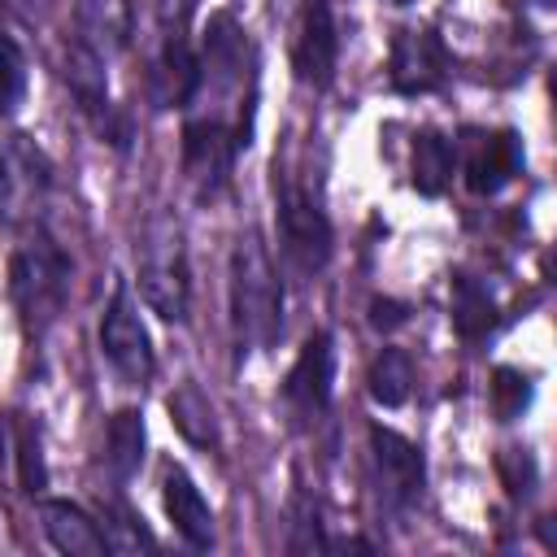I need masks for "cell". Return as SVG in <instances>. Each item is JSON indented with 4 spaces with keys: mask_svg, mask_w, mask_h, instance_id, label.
I'll list each match as a JSON object with an SVG mask.
<instances>
[{
    "mask_svg": "<svg viewBox=\"0 0 557 557\" xmlns=\"http://www.w3.org/2000/svg\"><path fill=\"white\" fill-rule=\"evenodd\" d=\"M200 87L183 113L226 126L239 148H252L261 100V52L231 9H213L200 30Z\"/></svg>",
    "mask_w": 557,
    "mask_h": 557,
    "instance_id": "cell-1",
    "label": "cell"
},
{
    "mask_svg": "<svg viewBox=\"0 0 557 557\" xmlns=\"http://www.w3.org/2000/svg\"><path fill=\"white\" fill-rule=\"evenodd\" d=\"M226 309H231V344L244 361L248 352H274L287 331V287L261 239L248 226L226 261Z\"/></svg>",
    "mask_w": 557,
    "mask_h": 557,
    "instance_id": "cell-2",
    "label": "cell"
},
{
    "mask_svg": "<svg viewBox=\"0 0 557 557\" xmlns=\"http://www.w3.org/2000/svg\"><path fill=\"white\" fill-rule=\"evenodd\" d=\"M70 287H74V257L44 222H35L9 257V300L30 344L48 339V331L61 322L70 305Z\"/></svg>",
    "mask_w": 557,
    "mask_h": 557,
    "instance_id": "cell-3",
    "label": "cell"
},
{
    "mask_svg": "<svg viewBox=\"0 0 557 557\" xmlns=\"http://www.w3.org/2000/svg\"><path fill=\"white\" fill-rule=\"evenodd\" d=\"M274 231H278V252L296 278H313L331 265L335 257V226L322 205V196L292 170V161L274 157Z\"/></svg>",
    "mask_w": 557,
    "mask_h": 557,
    "instance_id": "cell-4",
    "label": "cell"
},
{
    "mask_svg": "<svg viewBox=\"0 0 557 557\" xmlns=\"http://www.w3.org/2000/svg\"><path fill=\"white\" fill-rule=\"evenodd\" d=\"M135 287L139 300L161 318L183 326L191 313V261H187V235L183 222L161 209L148 218L139 244H135Z\"/></svg>",
    "mask_w": 557,
    "mask_h": 557,
    "instance_id": "cell-5",
    "label": "cell"
},
{
    "mask_svg": "<svg viewBox=\"0 0 557 557\" xmlns=\"http://www.w3.org/2000/svg\"><path fill=\"white\" fill-rule=\"evenodd\" d=\"M52 157L26 131L0 135V231H30L52 191Z\"/></svg>",
    "mask_w": 557,
    "mask_h": 557,
    "instance_id": "cell-6",
    "label": "cell"
},
{
    "mask_svg": "<svg viewBox=\"0 0 557 557\" xmlns=\"http://www.w3.org/2000/svg\"><path fill=\"white\" fill-rule=\"evenodd\" d=\"M283 413L296 431H318L335 409V335L326 326L309 331L278 387Z\"/></svg>",
    "mask_w": 557,
    "mask_h": 557,
    "instance_id": "cell-7",
    "label": "cell"
},
{
    "mask_svg": "<svg viewBox=\"0 0 557 557\" xmlns=\"http://www.w3.org/2000/svg\"><path fill=\"white\" fill-rule=\"evenodd\" d=\"M61 83L74 96V109L83 113V122L91 126V135L100 144H109L113 152H131L135 139V122L122 104H113L109 96V61H100L96 52H87L78 39L65 44L61 52Z\"/></svg>",
    "mask_w": 557,
    "mask_h": 557,
    "instance_id": "cell-8",
    "label": "cell"
},
{
    "mask_svg": "<svg viewBox=\"0 0 557 557\" xmlns=\"http://www.w3.org/2000/svg\"><path fill=\"white\" fill-rule=\"evenodd\" d=\"M370 470H374V496H379V509L392 518V522H405L422 509V496H426V457L422 448L400 435L396 426H383V422H370Z\"/></svg>",
    "mask_w": 557,
    "mask_h": 557,
    "instance_id": "cell-9",
    "label": "cell"
},
{
    "mask_svg": "<svg viewBox=\"0 0 557 557\" xmlns=\"http://www.w3.org/2000/svg\"><path fill=\"white\" fill-rule=\"evenodd\" d=\"M96 339H100V357L109 361V370L126 387H144L157 374V348H152V335L139 318V300L131 296L126 278L113 283L109 305H104L100 326H96Z\"/></svg>",
    "mask_w": 557,
    "mask_h": 557,
    "instance_id": "cell-10",
    "label": "cell"
},
{
    "mask_svg": "<svg viewBox=\"0 0 557 557\" xmlns=\"http://www.w3.org/2000/svg\"><path fill=\"white\" fill-rule=\"evenodd\" d=\"M457 161L466 191L487 200L527 170V148L513 126H466L457 139Z\"/></svg>",
    "mask_w": 557,
    "mask_h": 557,
    "instance_id": "cell-11",
    "label": "cell"
},
{
    "mask_svg": "<svg viewBox=\"0 0 557 557\" xmlns=\"http://www.w3.org/2000/svg\"><path fill=\"white\" fill-rule=\"evenodd\" d=\"M178 157H183V178L196 191V200H218L231 187V174H235V161L244 157V148L226 126L183 113Z\"/></svg>",
    "mask_w": 557,
    "mask_h": 557,
    "instance_id": "cell-12",
    "label": "cell"
},
{
    "mask_svg": "<svg viewBox=\"0 0 557 557\" xmlns=\"http://www.w3.org/2000/svg\"><path fill=\"white\" fill-rule=\"evenodd\" d=\"M453 52L435 26H396L387 44V83L396 96H431L448 83Z\"/></svg>",
    "mask_w": 557,
    "mask_h": 557,
    "instance_id": "cell-13",
    "label": "cell"
},
{
    "mask_svg": "<svg viewBox=\"0 0 557 557\" xmlns=\"http://www.w3.org/2000/svg\"><path fill=\"white\" fill-rule=\"evenodd\" d=\"M292 74L309 91H331L339 74V22L331 0H300L292 26Z\"/></svg>",
    "mask_w": 557,
    "mask_h": 557,
    "instance_id": "cell-14",
    "label": "cell"
},
{
    "mask_svg": "<svg viewBox=\"0 0 557 557\" xmlns=\"http://www.w3.org/2000/svg\"><path fill=\"white\" fill-rule=\"evenodd\" d=\"M200 87V48L183 26L165 30L148 70H144V96L157 113H183Z\"/></svg>",
    "mask_w": 557,
    "mask_h": 557,
    "instance_id": "cell-15",
    "label": "cell"
},
{
    "mask_svg": "<svg viewBox=\"0 0 557 557\" xmlns=\"http://www.w3.org/2000/svg\"><path fill=\"white\" fill-rule=\"evenodd\" d=\"M161 505H165L170 527L178 531V540H183L191 553H209V548L218 544L213 509H209L205 492L196 487V479H191L178 461H165V466H161Z\"/></svg>",
    "mask_w": 557,
    "mask_h": 557,
    "instance_id": "cell-16",
    "label": "cell"
},
{
    "mask_svg": "<svg viewBox=\"0 0 557 557\" xmlns=\"http://www.w3.org/2000/svg\"><path fill=\"white\" fill-rule=\"evenodd\" d=\"M74 39L100 61L135 44V0H74Z\"/></svg>",
    "mask_w": 557,
    "mask_h": 557,
    "instance_id": "cell-17",
    "label": "cell"
},
{
    "mask_svg": "<svg viewBox=\"0 0 557 557\" xmlns=\"http://www.w3.org/2000/svg\"><path fill=\"white\" fill-rule=\"evenodd\" d=\"M39 527L44 540L65 557H104L109 540L100 531V518L87 513L78 500L65 496H39Z\"/></svg>",
    "mask_w": 557,
    "mask_h": 557,
    "instance_id": "cell-18",
    "label": "cell"
},
{
    "mask_svg": "<svg viewBox=\"0 0 557 557\" xmlns=\"http://www.w3.org/2000/svg\"><path fill=\"white\" fill-rule=\"evenodd\" d=\"M448 322H453L457 339L483 344V339H492L500 331L505 318H500V305H496L492 287L479 274L453 270V278H448Z\"/></svg>",
    "mask_w": 557,
    "mask_h": 557,
    "instance_id": "cell-19",
    "label": "cell"
},
{
    "mask_svg": "<svg viewBox=\"0 0 557 557\" xmlns=\"http://www.w3.org/2000/svg\"><path fill=\"white\" fill-rule=\"evenodd\" d=\"M457 174V139L435 126H418L409 139V187L426 200H440Z\"/></svg>",
    "mask_w": 557,
    "mask_h": 557,
    "instance_id": "cell-20",
    "label": "cell"
},
{
    "mask_svg": "<svg viewBox=\"0 0 557 557\" xmlns=\"http://www.w3.org/2000/svg\"><path fill=\"white\" fill-rule=\"evenodd\" d=\"M144 453H148V426H144V413L135 405H122L109 413L104 422V474L113 487H126L139 466H144Z\"/></svg>",
    "mask_w": 557,
    "mask_h": 557,
    "instance_id": "cell-21",
    "label": "cell"
},
{
    "mask_svg": "<svg viewBox=\"0 0 557 557\" xmlns=\"http://www.w3.org/2000/svg\"><path fill=\"white\" fill-rule=\"evenodd\" d=\"M0 444L13 453V474H17V487L39 500L48 492V461H44V431L30 413H4L0 418Z\"/></svg>",
    "mask_w": 557,
    "mask_h": 557,
    "instance_id": "cell-22",
    "label": "cell"
},
{
    "mask_svg": "<svg viewBox=\"0 0 557 557\" xmlns=\"http://www.w3.org/2000/svg\"><path fill=\"white\" fill-rule=\"evenodd\" d=\"M165 409H170L174 431H178L191 448L209 453V448H218V444H222L218 409H213V400L200 392V383H178V387L165 396Z\"/></svg>",
    "mask_w": 557,
    "mask_h": 557,
    "instance_id": "cell-23",
    "label": "cell"
},
{
    "mask_svg": "<svg viewBox=\"0 0 557 557\" xmlns=\"http://www.w3.org/2000/svg\"><path fill=\"white\" fill-rule=\"evenodd\" d=\"M413 383H418L413 357H409L400 344H383V348L374 352L370 370H366V392H370V400L383 405V409H400V405H409Z\"/></svg>",
    "mask_w": 557,
    "mask_h": 557,
    "instance_id": "cell-24",
    "label": "cell"
},
{
    "mask_svg": "<svg viewBox=\"0 0 557 557\" xmlns=\"http://www.w3.org/2000/svg\"><path fill=\"white\" fill-rule=\"evenodd\" d=\"M100 531L109 540V553H157V535L148 531V522L131 509V500L122 496V487H113V496H100Z\"/></svg>",
    "mask_w": 557,
    "mask_h": 557,
    "instance_id": "cell-25",
    "label": "cell"
},
{
    "mask_svg": "<svg viewBox=\"0 0 557 557\" xmlns=\"http://www.w3.org/2000/svg\"><path fill=\"white\" fill-rule=\"evenodd\" d=\"M283 548H287L292 557L326 553L322 509H318V500H313L305 487H296V492H292V500H287V540H283Z\"/></svg>",
    "mask_w": 557,
    "mask_h": 557,
    "instance_id": "cell-26",
    "label": "cell"
},
{
    "mask_svg": "<svg viewBox=\"0 0 557 557\" xmlns=\"http://www.w3.org/2000/svg\"><path fill=\"white\" fill-rule=\"evenodd\" d=\"M535 400V374L518 370V366H496L492 383H487V405L496 413V422H518Z\"/></svg>",
    "mask_w": 557,
    "mask_h": 557,
    "instance_id": "cell-27",
    "label": "cell"
},
{
    "mask_svg": "<svg viewBox=\"0 0 557 557\" xmlns=\"http://www.w3.org/2000/svg\"><path fill=\"white\" fill-rule=\"evenodd\" d=\"M26 91H30L26 48L9 30H0V117H13L26 104Z\"/></svg>",
    "mask_w": 557,
    "mask_h": 557,
    "instance_id": "cell-28",
    "label": "cell"
},
{
    "mask_svg": "<svg viewBox=\"0 0 557 557\" xmlns=\"http://www.w3.org/2000/svg\"><path fill=\"white\" fill-rule=\"evenodd\" d=\"M496 470H500V483H505V492L513 500H531V492L540 483V466H535L531 448H505L496 457Z\"/></svg>",
    "mask_w": 557,
    "mask_h": 557,
    "instance_id": "cell-29",
    "label": "cell"
},
{
    "mask_svg": "<svg viewBox=\"0 0 557 557\" xmlns=\"http://www.w3.org/2000/svg\"><path fill=\"white\" fill-rule=\"evenodd\" d=\"M366 318H370V326H374L379 335H392V331H400V326L409 322V305L396 300V296H374Z\"/></svg>",
    "mask_w": 557,
    "mask_h": 557,
    "instance_id": "cell-30",
    "label": "cell"
},
{
    "mask_svg": "<svg viewBox=\"0 0 557 557\" xmlns=\"http://www.w3.org/2000/svg\"><path fill=\"white\" fill-rule=\"evenodd\" d=\"M326 553H374V544L361 535H326Z\"/></svg>",
    "mask_w": 557,
    "mask_h": 557,
    "instance_id": "cell-31",
    "label": "cell"
},
{
    "mask_svg": "<svg viewBox=\"0 0 557 557\" xmlns=\"http://www.w3.org/2000/svg\"><path fill=\"white\" fill-rule=\"evenodd\" d=\"M387 4H396V9H405V4H413V0H387Z\"/></svg>",
    "mask_w": 557,
    "mask_h": 557,
    "instance_id": "cell-32",
    "label": "cell"
},
{
    "mask_svg": "<svg viewBox=\"0 0 557 557\" xmlns=\"http://www.w3.org/2000/svg\"><path fill=\"white\" fill-rule=\"evenodd\" d=\"M535 4H540V9H553V0H535Z\"/></svg>",
    "mask_w": 557,
    "mask_h": 557,
    "instance_id": "cell-33",
    "label": "cell"
}]
</instances>
